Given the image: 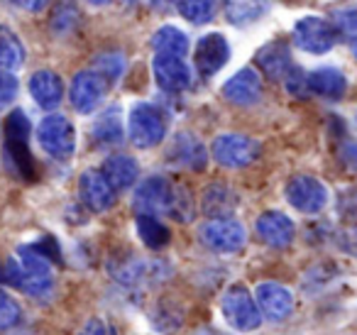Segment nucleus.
I'll return each instance as SVG.
<instances>
[{
  "label": "nucleus",
  "mask_w": 357,
  "mask_h": 335,
  "mask_svg": "<svg viewBox=\"0 0 357 335\" xmlns=\"http://www.w3.org/2000/svg\"><path fill=\"white\" fill-rule=\"evenodd\" d=\"M6 279L35 299L52 294V260L37 245L20 247L17 255L6 265Z\"/></svg>",
  "instance_id": "f257e3e1"
},
{
  "label": "nucleus",
  "mask_w": 357,
  "mask_h": 335,
  "mask_svg": "<svg viewBox=\"0 0 357 335\" xmlns=\"http://www.w3.org/2000/svg\"><path fill=\"white\" fill-rule=\"evenodd\" d=\"M164 133H167V120H164V115L159 113L154 105L139 103L130 110L128 135L135 147H139V149L157 147L164 140Z\"/></svg>",
  "instance_id": "f03ea898"
},
{
  "label": "nucleus",
  "mask_w": 357,
  "mask_h": 335,
  "mask_svg": "<svg viewBox=\"0 0 357 335\" xmlns=\"http://www.w3.org/2000/svg\"><path fill=\"white\" fill-rule=\"evenodd\" d=\"M220 311H223L225 320L233 325L235 330L250 333L259 325L262 315H259V306L252 299L248 289L243 284H233L220 299Z\"/></svg>",
  "instance_id": "7ed1b4c3"
},
{
  "label": "nucleus",
  "mask_w": 357,
  "mask_h": 335,
  "mask_svg": "<svg viewBox=\"0 0 357 335\" xmlns=\"http://www.w3.org/2000/svg\"><path fill=\"white\" fill-rule=\"evenodd\" d=\"M37 140L42 149L54 159H69L76 149V130L64 115H47L37 128Z\"/></svg>",
  "instance_id": "20e7f679"
},
{
  "label": "nucleus",
  "mask_w": 357,
  "mask_h": 335,
  "mask_svg": "<svg viewBox=\"0 0 357 335\" xmlns=\"http://www.w3.org/2000/svg\"><path fill=\"white\" fill-rule=\"evenodd\" d=\"M211 152H213V159L220 167L243 169L250 167L259 157L262 147H259L257 140L248 137V135H220V137L213 140Z\"/></svg>",
  "instance_id": "39448f33"
},
{
  "label": "nucleus",
  "mask_w": 357,
  "mask_h": 335,
  "mask_svg": "<svg viewBox=\"0 0 357 335\" xmlns=\"http://www.w3.org/2000/svg\"><path fill=\"white\" fill-rule=\"evenodd\" d=\"M294 40L308 54H326L335 47L337 42V27L323 17H301L294 25Z\"/></svg>",
  "instance_id": "423d86ee"
},
{
  "label": "nucleus",
  "mask_w": 357,
  "mask_h": 335,
  "mask_svg": "<svg viewBox=\"0 0 357 335\" xmlns=\"http://www.w3.org/2000/svg\"><path fill=\"white\" fill-rule=\"evenodd\" d=\"M287 201L301 213H321L328 203V188L308 174H296L287 181Z\"/></svg>",
  "instance_id": "0eeeda50"
},
{
  "label": "nucleus",
  "mask_w": 357,
  "mask_h": 335,
  "mask_svg": "<svg viewBox=\"0 0 357 335\" xmlns=\"http://www.w3.org/2000/svg\"><path fill=\"white\" fill-rule=\"evenodd\" d=\"M201 242L213 252H238L245 245V228L233 218H213L199 230Z\"/></svg>",
  "instance_id": "6e6552de"
},
{
  "label": "nucleus",
  "mask_w": 357,
  "mask_h": 335,
  "mask_svg": "<svg viewBox=\"0 0 357 335\" xmlns=\"http://www.w3.org/2000/svg\"><path fill=\"white\" fill-rule=\"evenodd\" d=\"M174 186L167 177H149L135 191V208L137 213H147V216H159V213H169L174 203Z\"/></svg>",
  "instance_id": "1a4fd4ad"
},
{
  "label": "nucleus",
  "mask_w": 357,
  "mask_h": 335,
  "mask_svg": "<svg viewBox=\"0 0 357 335\" xmlns=\"http://www.w3.org/2000/svg\"><path fill=\"white\" fill-rule=\"evenodd\" d=\"M105 91H108V81L105 76H100L98 71H79L71 81L69 98L79 113H93L105 98Z\"/></svg>",
  "instance_id": "9d476101"
},
{
  "label": "nucleus",
  "mask_w": 357,
  "mask_h": 335,
  "mask_svg": "<svg viewBox=\"0 0 357 335\" xmlns=\"http://www.w3.org/2000/svg\"><path fill=\"white\" fill-rule=\"evenodd\" d=\"M152 71L159 89L169 91V94H178V91H186L191 86V69L184 61V57L154 54Z\"/></svg>",
  "instance_id": "9b49d317"
},
{
  "label": "nucleus",
  "mask_w": 357,
  "mask_h": 335,
  "mask_svg": "<svg viewBox=\"0 0 357 335\" xmlns=\"http://www.w3.org/2000/svg\"><path fill=\"white\" fill-rule=\"evenodd\" d=\"M79 191L84 206L96 213L110 211L115 206V198H118V191L110 186V181L103 177V172H96V169H89V172L81 174Z\"/></svg>",
  "instance_id": "f8f14e48"
},
{
  "label": "nucleus",
  "mask_w": 357,
  "mask_h": 335,
  "mask_svg": "<svg viewBox=\"0 0 357 335\" xmlns=\"http://www.w3.org/2000/svg\"><path fill=\"white\" fill-rule=\"evenodd\" d=\"M230 59V45L220 32H208L196 47V66L204 76H215Z\"/></svg>",
  "instance_id": "ddd939ff"
},
{
  "label": "nucleus",
  "mask_w": 357,
  "mask_h": 335,
  "mask_svg": "<svg viewBox=\"0 0 357 335\" xmlns=\"http://www.w3.org/2000/svg\"><path fill=\"white\" fill-rule=\"evenodd\" d=\"M257 228V235L262 242H267L269 247H289L294 242V235H296V228H294V221L289 216H284L282 211H267L257 218L255 223Z\"/></svg>",
  "instance_id": "4468645a"
},
{
  "label": "nucleus",
  "mask_w": 357,
  "mask_h": 335,
  "mask_svg": "<svg viewBox=\"0 0 357 335\" xmlns=\"http://www.w3.org/2000/svg\"><path fill=\"white\" fill-rule=\"evenodd\" d=\"M257 306L267 318L284 320L294 311V296L287 286L277 284V281H264L257 286Z\"/></svg>",
  "instance_id": "2eb2a0df"
},
{
  "label": "nucleus",
  "mask_w": 357,
  "mask_h": 335,
  "mask_svg": "<svg viewBox=\"0 0 357 335\" xmlns=\"http://www.w3.org/2000/svg\"><path fill=\"white\" fill-rule=\"evenodd\" d=\"M223 96L235 105H252L262 96V79L255 69H240L223 84Z\"/></svg>",
  "instance_id": "dca6fc26"
},
{
  "label": "nucleus",
  "mask_w": 357,
  "mask_h": 335,
  "mask_svg": "<svg viewBox=\"0 0 357 335\" xmlns=\"http://www.w3.org/2000/svg\"><path fill=\"white\" fill-rule=\"evenodd\" d=\"M169 159H172L176 167L201 172V169L206 167V147L196 135L178 133L176 137H174L172 147H169Z\"/></svg>",
  "instance_id": "f3484780"
},
{
  "label": "nucleus",
  "mask_w": 357,
  "mask_h": 335,
  "mask_svg": "<svg viewBox=\"0 0 357 335\" xmlns=\"http://www.w3.org/2000/svg\"><path fill=\"white\" fill-rule=\"evenodd\" d=\"M30 96L40 108L54 110L64 98V81L54 71H37L30 79Z\"/></svg>",
  "instance_id": "a211bd4d"
},
{
  "label": "nucleus",
  "mask_w": 357,
  "mask_h": 335,
  "mask_svg": "<svg viewBox=\"0 0 357 335\" xmlns=\"http://www.w3.org/2000/svg\"><path fill=\"white\" fill-rule=\"evenodd\" d=\"M308 79V91L321 98H331L337 100L345 96L347 89V79L340 69H333V66H323V69H316L306 76Z\"/></svg>",
  "instance_id": "6ab92c4d"
},
{
  "label": "nucleus",
  "mask_w": 357,
  "mask_h": 335,
  "mask_svg": "<svg viewBox=\"0 0 357 335\" xmlns=\"http://www.w3.org/2000/svg\"><path fill=\"white\" fill-rule=\"evenodd\" d=\"M103 177L110 181V186L115 191H123V188H130L139 177V167L130 154H113V157L105 159L103 164Z\"/></svg>",
  "instance_id": "aec40b11"
},
{
  "label": "nucleus",
  "mask_w": 357,
  "mask_h": 335,
  "mask_svg": "<svg viewBox=\"0 0 357 335\" xmlns=\"http://www.w3.org/2000/svg\"><path fill=\"white\" fill-rule=\"evenodd\" d=\"M25 64V45L8 25H0V69L17 71Z\"/></svg>",
  "instance_id": "412c9836"
},
{
  "label": "nucleus",
  "mask_w": 357,
  "mask_h": 335,
  "mask_svg": "<svg viewBox=\"0 0 357 335\" xmlns=\"http://www.w3.org/2000/svg\"><path fill=\"white\" fill-rule=\"evenodd\" d=\"M238 206V196L225 184H211L204 193V211L213 218H230Z\"/></svg>",
  "instance_id": "4be33fe9"
},
{
  "label": "nucleus",
  "mask_w": 357,
  "mask_h": 335,
  "mask_svg": "<svg viewBox=\"0 0 357 335\" xmlns=\"http://www.w3.org/2000/svg\"><path fill=\"white\" fill-rule=\"evenodd\" d=\"M152 45H154V52H157V54L184 57L186 52H189V37L178 30V27L164 25V27H159V30H157Z\"/></svg>",
  "instance_id": "5701e85b"
},
{
  "label": "nucleus",
  "mask_w": 357,
  "mask_h": 335,
  "mask_svg": "<svg viewBox=\"0 0 357 335\" xmlns=\"http://www.w3.org/2000/svg\"><path fill=\"white\" fill-rule=\"evenodd\" d=\"M93 137L100 144H118L123 140V118H120L118 105L103 110L93 125Z\"/></svg>",
  "instance_id": "b1692460"
},
{
  "label": "nucleus",
  "mask_w": 357,
  "mask_h": 335,
  "mask_svg": "<svg viewBox=\"0 0 357 335\" xmlns=\"http://www.w3.org/2000/svg\"><path fill=\"white\" fill-rule=\"evenodd\" d=\"M259 64L269 76H287V71L291 69V59H289V47L284 42H274L267 45L264 50H259Z\"/></svg>",
  "instance_id": "393cba45"
},
{
  "label": "nucleus",
  "mask_w": 357,
  "mask_h": 335,
  "mask_svg": "<svg viewBox=\"0 0 357 335\" xmlns=\"http://www.w3.org/2000/svg\"><path fill=\"white\" fill-rule=\"evenodd\" d=\"M137 235L149 250H162L169 242V230L157 221V216H147V213L137 216Z\"/></svg>",
  "instance_id": "a878e982"
},
{
  "label": "nucleus",
  "mask_w": 357,
  "mask_h": 335,
  "mask_svg": "<svg viewBox=\"0 0 357 335\" xmlns=\"http://www.w3.org/2000/svg\"><path fill=\"white\" fill-rule=\"evenodd\" d=\"M176 8L191 25H204L215 15V0H176Z\"/></svg>",
  "instance_id": "bb28decb"
},
{
  "label": "nucleus",
  "mask_w": 357,
  "mask_h": 335,
  "mask_svg": "<svg viewBox=\"0 0 357 335\" xmlns=\"http://www.w3.org/2000/svg\"><path fill=\"white\" fill-rule=\"evenodd\" d=\"M20 320V306L10 294L0 291V330L13 328Z\"/></svg>",
  "instance_id": "cd10ccee"
},
{
  "label": "nucleus",
  "mask_w": 357,
  "mask_h": 335,
  "mask_svg": "<svg viewBox=\"0 0 357 335\" xmlns=\"http://www.w3.org/2000/svg\"><path fill=\"white\" fill-rule=\"evenodd\" d=\"M17 91H20V84L15 76L10 71L0 69V105H10L17 98Z\"/></svg>",
  "instance_id": "c85d7f7f"
},
{
  "label": "nucleus",
  "mask_w": 357,
  "mask_h": 335,
  "mask_svg": "<svg viewBox=\"0 0 357 335\" xmlns=\"http://www.w3.org/2000/svg\"><path fill=\"white\" fill-rule=\"evenodd\" d=\"M96 64H98V69H100V76H108V79H118L125 69V61L120 54H105V57H100Z\"/></svg>",
  "instance_id": "c756f323"
},
{
  "label": "nucleus",
  "mask_w": 357,
  "mask_h": 335,
  "mask_svg": "<svg viewBox=\"0 0 357 335\" xmlns=\"http://www.w3.org/2000/svg\"><path fill=\"white\" fill-rule=\"evenodd\" d=\"M337 245H340V250H345L347 255L357 257V223L350 228H345V230H340V235H337Z\"/></svg>",
  "instance_id": "7c9ffc66"
},
{
  "label": "nucleus",
  "mask_w": 357,
  "mask_h": 335,
  "mask_svg": "<svg viewBox=\"0 0 357 335\" xmlns=\"http://www.w3.org/2000/svg\"><path fill=\"white\" fill-rule=\"evenodd\" d=\"M79 335H118L115 328L108 323V320H100V318H93L81 328Z\"/></svg>",
  "instance_id": "2f4dec72"
},
{
  "label": "nucleus",
  "mask_w": 357,
  "mask_h": 335,
  "mask_svg": "<svg viewBox=\"0 0 357 335\" xmlns=\"http://www.w3.org/2000/svg\"><path fill=\"white\" fill-rule=\"evenodd\" d=\"M340 159L352 169V172H357V142H345V144H342V147H340Z\"/></svg>",
  "instance_id": "473e14b6"
},
{
  "label": "nucleus",
  "mask_w": 357,
  "mask_h": 335,
  "mask_svg": "<svg viewBox=\"0 0 357 335\" xmlns=\"http://www.w3.org/2000/svg\"><path fill=\"white\" fill-rule=\"evenodd\" d=\"M10 3L25 13H42L47 6H50V0H10Z\"/></svg>",
  "instance_id": "72a5a7b5"
},
{
  "label": "nucleus",
  "mask_w": 357,
  "mask_h": 335,
  "mask_svg": "<svg viewBox=\"0 0 357 335\" xmlns=\"http://www.w3.org/2000/svg\"><path fill=\"white\" fill-rule=\"evenodd\" d=\"M352 54H355V59H357V37L352 40Z\"/></svg>",
  "instance_id": "f704fd0d"
},
{
  "label": "nucleus",
  "mask_w": 357,
  "mask_h": 335,
  "mask_svg": "<svg viewBox=\"0 0 357 335\" xmlns=\"http://www.w3.org/2000/svg\"><path fill=\"white\" fill-rule=\"evenodd\" d=\"M154 3H169V0H154Z\"/></svg>",
  "instance_id": "c9c22d12"
},
{
  "label": "nucleus",
  "mask_w": 357,
  "mask_h": 335,
  "mask_svg": "<svg viewBox=\"0 0 357 335\" xmlns=\"http://www.w3.org/2000/svg\"><path fill=\"white\" fill-rule=\"evenodd\" d=\"M93 3H108V0H93Z\"/></svg>",
  "instance_id": "e433bc0d"
}]
</instances>
